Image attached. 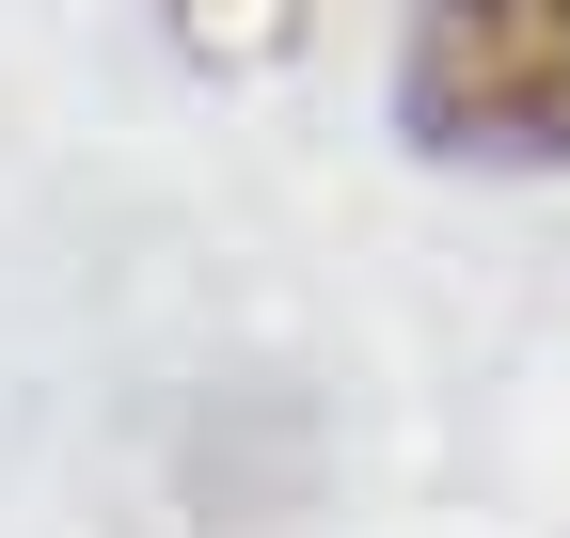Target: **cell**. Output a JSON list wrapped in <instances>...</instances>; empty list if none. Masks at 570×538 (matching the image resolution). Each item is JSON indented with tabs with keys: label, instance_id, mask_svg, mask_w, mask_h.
Returning <instances> with one entry per match:
<instances>
[{
	"label": "cell",
	"instance_id": "1",
	"mask_svg": "<svg viewBox=\"0 0 570 538\" xmlns=\"http://www.w3.org/2000/svg\"><path fill=\"white\" fill-rule=\"evenodd\" d=\"M396 111L428 159H570V0H428L396 48Z\"/></svg>",
	"mask_w": 570,
	"mask_h": 538
}]
</instances>
